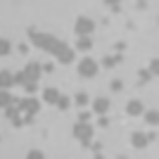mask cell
I'll list each match as a JSON object with an SVG mask.
<instances>
[{
    "instance_id": "obj_1",
    "label": "cell",
    "mask_w": 159,
    "mask_h": 159,
    "mask_svg": "<svg viewBox=\"0 0 159 159\" xmlns=\"http://www.w3.org/2000/svg\"><path fill=\"white\" fill-rule=\"evenodd\" d=\"M31 40L36 43V45H40V48H48V50H57V55H60V60L62 62H71L74 57H71V50L66 45H62V43H57L55 38H50V36H40V33H31Z\"/></svg>"
},
{
    "instance_id": "obj_6",
    "label": "cell",
    "mask_w": 159,
    "mask_h": 159,
    "mask_svg": "<svg viewBox=\"0 0 159 159\" xmlns=\"http://www.w3.org/2000/svg\"><path fill=\"white\" fill-rule=\"evenodd\" d=\"M19 109L26 114H36L40 109V102L36 98H24V100H19Z\"/></svg>"
},
{
    "instance_id": "obj_12",
    "label": "cell",
    "mask_w": 159,
    "mask_h": 159,
    "mask_svg": "<svg viewBox=\"0 0 159 159\" xmlns=\"http://www.w3.org/2000/svg\"><path fill=\"white\" fill-rule=\"evenodd\" d=\"M14 95L12 93H7V88H0V107H7L10 102H14Z\"/></svg>"
},
{
    "instance_id": "obj_8",
    "label": "cell",
    "mask_w": 159,
    "mask_h": 159,
    "mask_svg": "<svg viewBox=\"0 0 159 159\" xmlns=\"http://www.w3.org/2000/svg\"><path fill=\"white\" fill-rule=\"evenodd\" d=\"M131 143H133L135 150H145V147L150 145V140H147L145 133H133V135H131Z\"/></svg>"
},
{
    "instance_id": "obj_9",
    "label": "cell",
    "mask_w": 159,
    "mask_h": 159,
    "mask_svg": "<svg viewBox=\"0 0 159 159\" xmlns=\"http://www.w3.org/2000/svg\"><path fill=\"white\" fill-rule=\"evenodd\" d=\"M126 112L131 114V116H138V114L145 112V107H143V102H140V100H131V102L126 105Z\"/></svg>"
},
{
    "instance_id": "obj_16",
    "label": "cell",
    "mask_w": 159,
    "mask_h": 159,
    "mask_svg": "<svg viewBox=\"0 0 159 159\" xmlns=\"http://www.w3.org/2000/svg\"><path fill=\"white\" fill-rule=\"evenodd\" d=\"M10 50H12V45H10V40L0 38V57H5V55H10Z\"/></svg>"
},
{
    "instance_id": "obj_14",
    "label": "cell",
    "mask_w": 159,
    "mask_h": 159,
    "mask_svg": "<svg viewBox=\"0 0 159 159\" xmlns=\"http://www.w3.org/2000/svg\"><path fill=\"white\" fill-rule=\"evenodd\" d=\"M10 86H14L12 83V74L10 71H0V88H10Z\"/></svg>"
},
{
    "instance_id": "obj_21",
    "label": "cell",
    "mask_w": 159,
    "mask_h": 159,
    "mask_svg": "<svg viewBox=\"0 0 159 159\" xmlns=\"http://www.w3.org/2000/svg\"><path fill=\"white\" fill-rule=\"evenodd\" d=\"M121 88H124V83H121L119 79H114L112 81V90H121Z\"/></svg>"
},
{
    "instance_id": "obj_25",
    "label": "cell",
    "mask_w": 159,
    "mask_h": 159,
    "mask_svg": "<svg viewBox=\"0 0 159 159\" xmlns=\"http://www.w3.org/2000/svg\"><path fill=\"white\" fill-rule=\"evenodd\" d=\"M114 62H116V60H112V57H105V66H114Z\"/></svg>"
},
{
    "instance_id": "obj_3",
    "label": "cell",
    "mask_w": 159,
    "mask_h": 159,
    "mask_svg": "<svg viewBox=\"0 0 159 159\" xmlns=\"http://www.w3.org/2000/svg\"><path fill=\"white\" fill-rule=\"evenodd\" d=\"M98 62L93 60V57H83V60L79 62V74L83 76V79H93V76H98Z\"/></svg>"
},
{
    "instance_id": "obj_26",
    "label": "cell",
    "mask_w": 159,
    "mask_h": 159,
    "mask_svg": "<svg viewBox=\"0 0 159 159\" xmlns=\"http://www.w3.org/2000/svg\"><path fill=\"white\" fill-rule=\"evenodd\" d=\"M107 5H119V0H105Z\"/></svg>"
},
{
    "instance_id": "obj_7",
    "label": "cell",
    "mask_w": 159,
    "mask_h": 159,
    "mask_svg": "<svg viewBox=\"0 0 159 159\" xmlns=\"http://www.w3.org/2000/svg\"><path fill=\"white\" fill-rule=\"evenodd\" d=\"M109 107H112V102H109L107 98H98V100H93V112H95V114H100V116L109 112Z\"/></svg>"
},
{
    "instance_id": "obj_4",
    "label": "cell",
    "mask_w": 159,
    "mask_h": 159,
    "mask_svg": "<svg viewBox=\"0 0 159 159\" xmlns=\"http://www.w3.org/2000/svg\"><path fill=\"white\" fill-rule=\"evenodd\" d=\"M74 31H76V36H93L95 21L88 19V17H79V19H76V24H74Z\"/></svg>"
},
{
    "instance_id": "obj_15",
    "label": "cell",
    "mask_w": 159,
    "mask_h": 159,
    "mask_svg": "<svg viewBox=\"0 0 159 159\" xmlns=\"http://www.w3.org/2000/svg\"><path fill=\"white\" fill-rule=\"evenodd\" d=\"M145 121L150 124V126H157V121H159L157 109H150V112H145Z\"/></svg>"
},
{
    "instance_id": "obj_20",
    "label": "cell",
    "mask_w": 159,
    "mask_h": 159,
    "mask_svg": "<svg viewBox=\"0 0 159 159\" xmlns=\"http://www.w3.org/2000/svg\"><path fill=\"white\" fill-rule=\"evenodd\" d=\"M86 102H88V95H86V93H79V95H76V105H81V107H83Z\"/></svg>"
},
{
    "instance_id": "obj_5",
    "label": "cell",
    "mask_w": 159,
    "mask_h": 159,
    "mask_svg": "<svg viewBox=\"0 0 159 159\" xmlns=\"http://www.w3.org/2000/svg\"><path fill=\"white\" fill-rule=\"evenodd\" d=\"M40 71H43V66H40L38 62H29V64L24 66V76H26V81H38Z\"/></svg>"
},
{
    "instance_id": "obj_18",
    "label": "cell",
    "mask_w": 159,
    "mask_h": 159,
    "mask_svg": "<svg viewBox=\"0 0 159 159\" xmlns=\"http://www.w3.org/2000/svg\"><path fill=\"white\" fill-rule=\"evenodd\" d=\"M55 105L60 107V109H69V105H71V100H69V98H62V95H60V98H57V102H55Z\"/></svg>"
},
{
    "instance_id": "obj_23",
    "label": "cell",
    "mask_w": 159,
    "mask_h": 159,
    "mask_svg": "<svg viewBox=\"0 0 159 159\" xmlns=\"http://www.w3.org/2000/svg\"><path fill=\"white\" fill-rule=\"evenodd\" d=\"M88 119H90V114H88V112H81V116H79V121H88Z\"/></svg>"
},
{
    "instance_id": "obj_13",
    "label": "cell",
    "mask_w": 159,
    "mask_h": 159,
    "mask_svg": "<svg viewBox=\"0 0 159 159\" xmlns=\"http://www.w3.org/2000/svg\"><path fill=\"white\" fill-rule=\"evenodd\" d=\"M93 48V38L90 36H81L79 43H76V50H90Z\"/></svg>"
},
{
    "instance_id": "obj_17",
    "label": "cell",
    "mask_w": 159,
    "mask_h": 159,
    "mask_svg": "<svg viewBox=\"0 0 159 159\" xmlns=\"http://www.w3.org/2000/svg\"><path fill=\"white\" fill-rule=\"evenodd\" d=\"M24 81H26L24 71H17V74H12V83H14V86H24Z\"/></svg>"
},
{
    "instance_id": "obj_2",
    "label": "cell",
    "mask_w": 159,
    "mask_h": 159,
    "mask_svg": "<svg viewBox=\"0 0 159 159\" xmlns=\"http://www.w3.org/2000/svg\"><path fill=\"white\" fill-rule=\"evenodd\" d=\"M74 138H79L83 145H90V138H93V126L88 124V121H79V124H74Z\"/></svg>"
},
{
    "instance_id": "obj_22",
    "label": "cell",
    "mask_w": 159,
    "mask_h": 159,
    "mask_svg": "<svg viewBox=\"0 0 159 159\" xmlns=\"http://www.w3.org/2000/svg\"><path fill=\"white\" fill-rule=\"evenodd\" d=\"M157 69H159V62H157V60H152V62H150V71H152V76L157 74Z\"/></svg>"
},
{
    "instance_id": "obj_19",
    "label": "cell",
    "mask_w": 159,
    "mask_h": 159,
    "mask_svg": "<svg viewBox=\"0 0 159 159\" xmlns=\"http://www.w3.org/2000/svg\"><path fill=\"white\" fill-rule=\"evenodd\" d=\"M24 88H26V93H36L38 90V81H24Z\"/></svg>"
},
{
    "instance_id": "obj_24",
    "label": "cell",
    "mask_w": 159,
    "mask_h": 159,
    "mask_svg": "<svg viewBox=\"0 0 159 159\" xmlns=\"http://www.w3.org/2000/svg\"><path fill=\"white\" fill-rule=\"evenodd\" d=\"M29 157H31V159H38V157H43V154H40L38 150H33V152H29Z\"/></svg>"
},
{
    "instance_id": "obj_10",
    "label": "cell",
    "mask_w": 159,
    "mask_h": 159,
    "mask_svg": "<svg viewBox=\"0 0 159 159\" xmlns=\"http://www.w3.org/2000/svg\"><path fill=\"white\" fill-rule=\"evenodd\" d=\"M57 98H60V90H57V88H45V90H43V100H45L48 105H55Z\"/></svg>"
},
{
    "instance_id": "obj_11",
    "label": "cell",
    "mask_w": 159,
    "mask_h": 159,
    "mask_svg": "<svg viewBox=\"0 0 159 159\" xmlns=\"http://www.w3.org/2000/svg\"><path fill=\"white\" fill-rule=\"evenodd\" d=\"M5 109H7V112H5V114H7V119H14V116H19V112H21V109H19V100L10 102Z\"/></svg>"
}]
</instances>
